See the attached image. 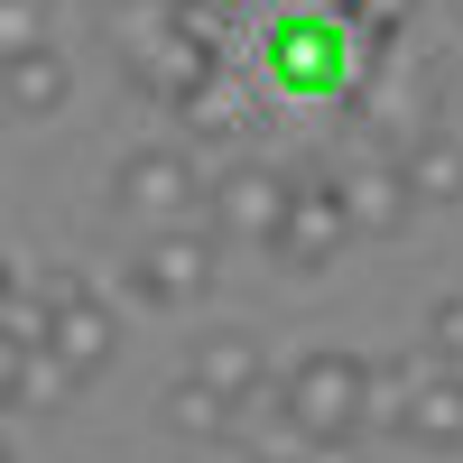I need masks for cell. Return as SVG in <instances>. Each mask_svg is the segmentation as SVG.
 Wrapping results in <instances>:
<instances>
[{"label":"cell","instance_id":"30bf717a","mask_svg":"<svg viewBox=\"0 0 463 463\" xmlns=\"http://www.w3.org/2000/svg\"><path fill=\"white\" fill-rule=\"evenodd\" d=\"M185 380H204V390L222 399V408H260L269 399V353L250 334H195V362H185Z\"/></svg>","mask_w":463,"mask_h":463},{"label":"cell","instance_id":"e0dca14e","mask_svg":"<svg viewBox=\"0 0 463 463\" xmlns=\"http://www.w3.org/2000/svg\"><path fill=\"white\" fill-rule=\"evenodd\" d=\"M19 371H28V353H19V343H0V408H19Z\"/></svg>","mask_w":463,"mask_h":463},{"label":"cell","instance_id":"5b68a950","mask_svg":"<svg viewBox=\"0 0 463 463\" xmlns=\"http://www.w3.org/2000/svg\"><path fill=\"white\" fill-rule=\"evenodd\" d=\"M28 297L47 306V343H37V353H56L74 380H102L111 353H121V316L93 297V279H84V269H37Z\"/></svg>","mask_w":463,"mask_h":463},{"label":"cell","instance_id":"8fae6325","mask_svg":"<svg viewBox=\"0 0 463 463\" xmlns=\"http://www.w3.org/2000/svg\"><path fill=\"white\" fill-rule=\"evenodd\" d=\"M390 427L417 454H463V371H417V390L399 399Z\"/></svg>","mask_w":463,"mask_h":463},{"label":"cell","instance_id":"7a4b0ae2","mask_svg":"<svg viewBox=\"0 0 463 463\" xmlns=\"http://www.w3.org/2000/svg\"><path fill=\"white\" fill-rule=\"evenodd\" d=\"M111 222L130 232H176V222H204V158L176 139H139L111 158V185H102Z\"/></svg>","mask_w":463,"mask_h":463},{"label":"cell","instance_id":"ac0fdd59","mask_svg":"<svg viewBox=\"0 0 463 463\" xmlns=\"http://www.w3.org/2000/svg\"><path fill=\"white\" fill-rule=\"evenodd\" d=\"M19 297V269H10V250H0V306H10Z\"/></svg>","mask_w":463,"mask_h":463},{"label":"cell","instance_id":"603a6c76","mask_svg":"<svg viewBox=\"0 0 463 463\" xmlns=\"http://www.w3.org/2000/svg\"><path fill=\"white\" fill-rule=\"evenodd\" d=\"M279 463H288V454H279Z\"/></svg>","mask_w":463,"mask_h":463},{"label":"cell","instance_id":"52a82bcc","mask_svg":"<svg viewBox=\"0 0 463 463\" xmlns=\"http://www.w3.org/2000/svg\"><path fill=\"white\" fill-rule=\"evenodd\" d=\"M204 232L213 241H250V250H269V232H279V213H288V167H269V158H232L222 176H204Z\"/></svg>","mask_w":463,"mask_h":463},{"label":"cell","instance_id":"3957f363","mask_svg":"<svg viewBox=\"0 0 463 463\" xmlns=\"http://www.w3.org/2000/svg\"><path fill=\"white\" fill-rule=\"evenodd\" d=\"M260 74L279 93H297V102H343V93L362 84V47L325 10H297V19H279V28L260 37Z\"/></svg>","mask_w":463,"mask_h":463},{"label":"cell","instance_id":"7c38bea8","mask_svg":"<svg viewBox=\"0 0 463 463\" xmlns=\"http://www.w3.org/2000/svg\"><path fill=\"white\" fill-rule=\"evenodd\" d=\"M176 130H185L176 148H241L250 139V93L232 84V74H213V84H195L176 102Z\"/></svg>","mask_w":463,"mask_h":463},{"label":"cell","instance_id":"ba28073f","mask_svg":"<svg viewBox=\"0 0 463 463\" xmlns=\"http://www.w3.org/2000/svg\"><path fill=\"white\" fill-rule=\"evenodd\" d=\"M334 204H343V222H353V241H399V232L417 222V195H408V176H399L390 148H362V158L334 176Z\"/></svg>","mask_w":463,"mask_h":463},{"label":"cell","instance_id":"5bb4252c","mask_svg":"<svg viewBox=\"0 0 463 463\" xmlns=\"http://www.w3.org/2000/svg\"><path fill=\"white\" fill-rule=\"evenodd\" d=\"M232 427H241V408H222L204 380H176V390H167V436H176L185 454H222Z\"/></svg>","mask_w":463,"mask_h":463},{"label":"cell","instance_id":"2e32d148","mask_svg":"<svg viewBox=\"0 0 463 463\" xmlns=\"http://www.w3.org/2000/svg\"><path fill=\"white\" fill-rule=\"evenodd\" d=\"M37 19H47V10H37V0H0V56H19V47H37V37H47Z\"/></svg>","mask_w":463,"mask_h":463},{"label":"cell","instance_id":"d6986e66","mask_svg":"<svg viewBox=\"0 0 463 463\" xmlns=\"http://www.w3.org/2000/svg\"><path fill=\"white\" fill-rule=\"evenodd\" d=\"M0 463H19V454H10V436H0Z\"/></svg>","mask_w":463,"mask_h":463},{"label":"cell","instance_id":"4fadbf2b","mask_svg":"<svg viewBox=\"0 0 463 463\" xmlns=\"http://www.w3.org/2000/svg\"><path fill=\"white\" fill-rule=\"evenodd\" d=\"M390 158H399V176H408L417 204H463V139H454L445 121H427L417 139H399Z\"/></svg>","mask_w":463,"mask_h":463},{"label":"cell","instance_id":"44dd1931","mask_svg":"<svg viewBox=\"0 0 463 463\" xmlns=\"http://www.w3.org/2000/svg\"><path fill=\"white\" fill-rule=\"evenodd\" d=\"M37 10H47V0H37Z\"/></svg>","mask_w":463,"mask_h":463},{"label":"cell","instance_id":"6da1fadb","mask_svg":"<svg viewBox=\"0 0 463 463\" xmlns=\"http://www.w3.org/2000/svg\"><path fill=\"white\" fill-rule=\"evenodd\" d=\"M279 427L297 445H362L371 436V362L343 353V343L297 353L279 380Z\"/></svg>","mask_w":463,"mask_h":463},{"label":"cell","instance_id":"277c9868","mask_svg":"<svg viewBox=\"0 0 463 463\" xmlns=\"http://www.w3.org/2000/svg\"><path fill=\"white\" fill-rule=\"evenodd\" d=\"M213 269H222V241H213L204 222L139 232L130 260H121V297H130V306H158V316H185V306L213 297Z\"/></svg>","mask_w":463,"mask_h":463},{"label":"cell","instance_id":"9a60e30c","mask_svg":"<svg viewBox=\"0 0 463 463\" xmlns=\"http://www.w3.org/2000/svg\"><path fill=\"white\" fill-rule=\"evenodd\" d=\"M417 362H427V371H463V288L427 306V343H417Z\"/></svg>","mask_w":463,"mask_h":463},{"label":"cell","instance_id":"8992f818","mask_svg":"<svg viewBox=\"0 0 463 463\" xmlns=\"http://www.w3.org/2000/svg\"><path fill=\"white\" fill-rule=\"evenodd\" d=\"M353 250V222L334 204V176L325 167H288V213L269 232V269H288V279H316Z\"/></svg>","mask_w":463,"mask_h":463},{"label":"cell","instance_id":"9c48e42d","mask_svg":"<svg viewBox=\"0 0 463 463\" xmlns=\"http://www.w3.org/2000/svg\"><path fill=\"white\" fill-rule=\"evenodd\" d=\"M65 102H74V65H65L56 37L0 56V111H10V121H47V111H65Z\"/></svg>","mask_w":463,"mask_h":463},{"label":"cell","instance_id":"7402d4cb","mask_svg":"<svg viewBox=\"0 0 463 463\" xmlns=\"http://www.w3.org/2000/svg\"><path fill=\"white\" fill-rule=\"evenodd\" d=\"M454 10H463V0H454Z\"/></svg>","mask_w":463,"mask_h":463},{"label":"cell","instance_id":"ffe728a7","mask_svg":"<svg viewBox=\"0 0 463 463\" xmlns=\"http://www.w3.org/2000/svg\"><path fill=\"white\" fill-rule=\"evenodd\" d=\"M185 463H204V454H185Z\"/></svg>","mask_w":463,"mask_h":463}]
</instances>
